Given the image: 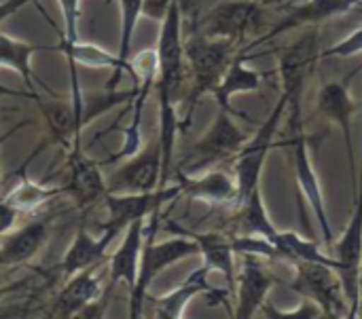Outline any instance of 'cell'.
Returning <instances> with one entry per match:
<instances>
[{"instance_id":"1","label":"cell","mask_w":362,"mask_h":319,"mask_svg":"<svg viewBox=\"0 0 362 319\" xmlns=\"http://www.w3.org/2000/svg\"><path fill=\"white\" fill-rule=\"evenodd\" d=\"M155 49L159 55V70H157V80H155L157 97H159V136L157 138L161 142V152H163V184H168L172 163H174L176 136L182 129L176 102L180 97L185 72H187L182 8L178 0H174L168 17L161 21Z\"/></svg>"},{"instance_id":"2","label":"cell","mask_w":362,"mask_h":319,"mask_svg":"<svg viewBox=\"0 0 362 319\" xmlns=\"http://www.w3.org/2000/svg\"><path fill=\"white\" fill-rule=\"evenodd\" d=\"M282 146L288 148L291 167H293L297 188L318 222L320 239L325 246L331 248L335 241V233L331 227L325 191H322L320 178H318V171L314 167L312 150L308 144V133L303 127V93H295L288 100V133H286V140Z\"/></svg>"},{"instance_id":"3","label":"cell","mask_w":362,"mask_h":319,"mask_svg":"<svg viewBox=\"0 0 362 319\" xmlns=\"http://www.w3.org/2000/svg\"><path fill=\"white\" fill-rule=\"evenodd\" d=\"M159 212H155L148 222H146V235H144V246L140 254V267H138V277L134 288L129 290V318H140L142 315V305L148 296V288L153 282L168 271L170 267L191 258L199 256V246L193 237L174 233L172 239L165 241H155V233L159 227Z\"/></svg>"},{"instance_id":"4","label":"cell","mask_w":362,"mask_h":319,"mask_svg":"<svg viewBox=\"0 0 362 319\" xmlns=\"http://www.w3.org/2000/svg\"><path fill=\"white\" fill-rule=\"evenodd\" d=\"M235 53H238V44L229 40L210 38L206 34H195L191 38H185V59H187V70L191 74V87H189L187 116L182 121V129L191 125V114L197 102L214 93L229 64L233 61Z\"/></svg>"},{"instance_id":"5","label":"cell","mask_w":362,"mask_h":319,"mask_svg":"<svg viewBox=\"0 0 362 319\" xmlns=\"http://www.w3.org/2000/svg\"><path fill=\"white\" fill-rule=\"evenodd\" d=\"M233 116H235V112L218 108L212 125L187 150V155L178 163L176 171L187 174V176H195V174H202L206 169L218 167L221 163H225L229 159H235V155L246 144L248 136L240 129V125L235 123Z\"/></svg>"},{"instance_id":"6","label":"cell","mask_w":362,"mask_h":319,"mask_svg":"<svg viewBox=\"0 0 362 319\" xmlns=\"http://www.w3.org/2000/svg\"><path fill=\"white\" fill-rule=\"evenodd\" d=\"M288 100L291 95L282 91L278 104L272 108L269 116L261 123L257 133L246 140L242 150L235 155L233 163V176L238 182V203H242L246 197H250L257 188H261V176L267 163V157L272 148L276 146V133L280 129V123L284 114L288 112Z\"/></svg>"},{"instance_id":"7","label":"cell","mask_w":362,"mask_h":319,"mask_svg":"<svg viewBox=\"0 0 362 319\" xmlns=\"http://www.w3.org/2000/svg\"><path fill=\"white\" fill-rule=\"evenodd\" d=\"M295 277L288 284L301 299L314 301L325 318H344L350 315V307L344 294L341 279L337 269L325 263H295Z\"/></svg>"},{"instance_id":"8","label":"cell","mask_w":362,"mask_h":319,"mask_svg":"<svg viewBox=\"0 0 362 319\" xmlns=\"http://www.w3.org/2000/svg\"><path fill=\"white\" fill-rule=\"evenodd\" d=\"M331 256L337 265V275L344 286V294L350 307L348 318H356L358 305V277L362 265V184L354 186V212L341 237H335Z\"/></svg>"},{"instance_id":"9","label":"cell","mask_w":362,"mask_h":319,"mask_svg":"<svg viewBox=\"0 0 362 319\" xmlns=\"http://www.w3.org/2000/svg\"><path fill=\"white\" fill-rule=\"evenodd\" d=\"M163 184V152L161 142L155 138L138 152L125 157V161L106 176L108 193H146Z\"/></svg>"},{"instance_id":"10","label":"cell","mask_w":362,"mask_h":319,"mask_svg":"<svg viewBox=\"0 0 362 319\" xmlns=\"http://www.w3.org/2000/svg\"><path fill=\"white\" fill-rule=\"evenodd\" d=\"M263 23L261 2L257 0H221L204 19V34L210 38L229 40L240 44L244 38L255 36Z\"/></svg>"},{"instance_id":"11","label":"cell","mask_w":362,"mask_h":319,"mask_svg":"<svg viewBox=\"0 0 362 319\" xmlns=\"http://www.w3.org/2000/svg\"><path fill=\"white\" fill-rule=\"evenodd\" d=\"M180 195H182V186L178 182L146 193H106L104 205L108 210V220L104 224L123 235V231L134 220L151 218L155 212H161L163 205L178 199Z\"/></svg>"},{"instance_id":"12","label":"cell","mask_w":362,"mask_h":319,"mask_svg":"<svg viewBox=\"0 0 362 319\" xmlns=\"http://www.w3.org/2000/svg\"><path fill=\"white\" fill-rule=\"evenodd\" d=\"M350 80H352V76H348L344 80L325 83L316 95V106H318V112L341 131L344 142H346V155H348V163H350L352 184L356 186L358 167H356L354 131H352V119L356 112V104H354V97L350 91Z\"/></svg>"},{"instance_id":"13","label":"cell","mask_w":362,"mask_h":319,"mask_svg":"<svg viewBox=\"0 0 362 319\" xmlns=\"http://www.w3.org/2000/svg\"><path fill=\"white\" fill-rule=\"evenodd\" d=\"M274 286H276V279L263 267L261 256L244 254L242 256V265L238 269L235 292H233V299H235V305H233L235 318H257L263 311V307L267 305V299H269V292H272Z\"/></svg>"},{"instance_id":"14","label":"cell","mask_w":362,"mask_h":319,"mask_svg":"<svg viewBox=\"0 0 362 319\" xmlns=\"http://www.w3.org/2000/svg\"><path fill=\"white\" fill-rule=\"evenodd\" d=\"M320 57L322 53L318 47V28H305V34L288 44L280 55L278 76L282 83V91H286L288 95L303 93Z\"/></svg>"},{"instance_id":"15","label":"cell","mask_w":362,"mask_h":319,"mask_svg":"<svg viewBox=\"0 0 362 319\" xmlns=\"http://www.w3.org/2000/svg\"><path fill=\"white\" fill-rule=\"evenodd\" d=\"M362 0H303L297 4L291 13H286L263 38H257L252 44H261L265 40H272L280 34L301 30V28H318L331 19H337L352 8H356Z\"/></svg>"},{"instance_id":"16","label":"cell","mask_w":362,"mask_h":319,"mask_svg":"<svg viewBox=\"0 0 362 319\" xmlns=\"http://www.w3.org/2000/svg\"><path fill=\"white\" fill-rule=\"evenodd\" d=\"M199 294H208L210 296V303L214 305H227L229 301V294L225 290H214L210 286V271L206 269V265L197 267L193 273L187 275V279L170 290L168 294L155 299V315L161 319H180L185 318L187 313V307L193 299H197Z\"/></svg>"},{"instance_id":"17","label":"cell","mask_w":362,"mask_h":319,"mask_svg":"<svg viewBox=\"0 0 362 319\" xmlns=\"http://www.w3.org/2000/svg\"><path fill=\"white\" fill-rule=\"evenodd\" d=\"M165 231H170L172 235L174 233H182V235H189L197 241L199 246V256L204 258L202 265H206V269L212 273H218L223 275L225 284H227V290L229 294L233 296L235 292V277H238V267H235V250H233V239H227L223 233H193V231H187L178 224H168Z\"/></svg>"},{"instance_id":"18","label":"cell","mask_w":362,"mask_h":319,"mask_svg":"<svg viewBox=\"0 0 362 319\" xmlns=\"http://www.w3.org/2000/svg\"><path fill=\"white\" fill-rule=\"evenodd\" d=\"M176 182L182 186V195L208 205H238V182L233 174L221 167L206 169L195 176L176 171Z\"/></svg>"},{"instance_id":"19","label":"cell","mask_w":362,"mask_h":319,"mask_svg":"<svg viewBox=\"0 0 362 319\" xmlns=\"http://www.w3.org/2000/svg\"><path fill=\"white\" fill-rule=\"evenodd\" d=\"M64 193H68L81 210H89L98 201H104L108 193L106 176L100 171L98 163L81 155V148L70 152V176Z\"/></svg>"},{"instance_id":"20","label":"cell","mask_w":362,"mask_h":319,"mask_svg":"<svg viewBox=\"0 0 362 319\" xmlns=\"http://www.w3.org/2000/svg\"><path fill=\"white\" fill-rule=\"evenodd\" d=\"M121 233H117L110 227H102L100 235H91L85 227H81L70 243V248L64 254L62 260V273L66 277L78 273V271H87L93 269L98 263H102V258L106 256L110 243L119 237Z\"/></svg>"},{"instance_id":"21","label":"cell","mask_w":362,"mask_h":319,"mask_svg":"<svg viewBox=\"0 0 362 319\" xmlns=\"http://www.w3.org/2000/svg\"><path fill=\"white\" fill-rule=\"evenodd\" d=\"M49 237V224L45 220L28 222L19 229H11L0 237V269L19 267L32 260Z\"/></svg>"},{"instance_id":"22","label":"cell","mask_w":362,"mask_h":319,"mask_svg":"<svg viewBox=\"0 0 362 319\" xmlns=\"http://www.w3.org/2000/svg\"><path fill=\"white\" fill-rule=\"evenodd\" d=\"M248 55H244V51H238L233 61L229 64L223 80L218 83V87L214 89V100H216V106L218 108H225V110H233L231 106V100L235 95H242V93H255L259 91L267 78H272V72H261V70H255L248 66Z\"/></svg>"},{"instance_id":"23","label":"cell","mask_w":362,"mask_h":319,"mask_svg":"<svg viewBox=\"0 0 362 319\" xmlns=\"http://www.w3.org/2000/svg\"><path fill=\"white\" fill-rule=\"evenodd\" d=\"M102 294H104V290H102V284H100L95 271L93 269L78 271L68 277L66 286L53 301L51 315H55V318L81 315L89 305L98 303L102 299Z\"/></svg>"},{"instance_id":"24","label":"cell","mask_w":362,"mask_h":319,"mask_svg":"<svg viewBox=\"0 0 362 319\" xmlns=\"http://www.w3.org/2000/svg\"><path fill=\"white\" fill-rule=\"evenodd\" d=\"M146 222L148 218L134 220L125 231L119 248L110 256V282L112 284H123L127 290L134 288L136 277H138V267H140V254L144 246V235H146Z\"/></svg>"},{"instance_id":"25","label":"cell","mask_w":362,"mask_h":319,"mask_svg":"<svg viewBox=\"0 0 362 319\" xmlns=\"http://www.w3.org/2000/svg\"><path fill=\"white\" fill-rule=\"evenodd\" d=\"M238 227L242 235H255V237H265V239H274L276 233L280 231L272 216L269 210L263 201V193L261 188H257L250 197H246L242 203H238Z\"/></svg>"},{"instance_id":"26","label":"cell","mask_w":362,"mask_h":319,"mask_svg":"<svg viewBox=\"0 0 362 319\" xmlns=\"http://www.w3.org/2000/svg\"><path fill=\"white\" fill-rule=\"evenodd\" d=\"M272 243L282 252L286 265H295V263H325L337 269L335 260L331 254H325L318 246V241L314 239H305L295 231H278L276 237L272 239Z\"/></svg>"},{"instance_id":"27","label":"cell","mask_w":362,"mask_h":319,"mask_svg":"<svg viewBox=\"0 0 362 319\" xmlns=\"http://www.w3.org/2000/svg\"><path fill=\"white\" fill-rule=\"evenodd\" d=\"M59 193H64V188L49 186V184H40V182H34V180H30V178L23 176L19 180V184H15L6 193V197L2 201L8 207H13L17 214H30V212H36L42 205H47Z\"/></svg>"},{"instance_id":"28","label":"cell","mask_w":362,"mask_h":319,"mask_svg":"<svg viewBox=\"0 0 362 319\" xmlns=\"http://www.w3.org/2000/svg\"><path fill=\"white\" fill-rule=\"evenodd\" d=\"M42 49H47V47H38L28 40H19V38H13V36L0 32V68H8V70L17 72L23 78L25 87L32 89V83H34L32 57L36 51H42Z\"/></svg>"},{"instance_id":"29","label":"cell","mask_w":362,"mask_h":319,"mask_svg":"<svg viewBox=\"0 0 362 319\" xmlns=\"http://www.w3.org/2000/svg\"><path fill=\"white\" fill-rule=\"evenodd\" d=\"M142 2L144 0H119V15H121V30H119V49L117 57L123 68V72H132L129 59H132V44H134V32L138 25V19L142 17Z\"/></svg>"},{"instance_id":"30","label":"cell","mask_w":362,"mask_h":319,"mask_svg":"<svg viewBox=\"0 0 362 319\" xmlns=\"http://www.w3.org/2000/svg\"><path fill=\"white\" fill-rule=\"evenodd\" d=\"M358 53H362V25L352 30L348 36H344L335 44H331L322 53V57H352V55H358Z\"/></svg>"},{"instance_id":"31","label":"cell","mask_w":362,"mask_h":319,"mask_svg":"<svg viewBox=\"0 0 362 319\" xmlns=\"http://www.w3.org/2000/svg\"><path fill=\"white\" fill-rule=\"evenodd\" d=\"M172 4H174V0H144L142 2V17L161 23L168 17Z\"/></svg>"},{"instance_id":"32","label":"cell","mask_w":362,"mask_h":319,"mask_svg":"<svg viewBox=\"0 0 362 319\" xmlns=\"http://www.w3.org/2000/svg\"><path fill=\"white\" fill-rule=\"evenodd\" d=\"M30 0H2L0 2V23L4 19H8L11 15H15L17 11H21Z\"/></svg>"},{"instance_id":"33","label":"cell","mask_w":362,"mask_h":319,"mask_svg":"<svg viewBox=\"0 0 362 319\" xmlns=\"http://www.w3.org/2000/svg\"><path fill=\"white\" fill-rule=\"evenodd\" d=\"M356 318H362V265L361 277H358V305H356Z\"/></svg>"},{"instance_id":"34","label":"cell","mask_w":362,"mask_h":319,"mask_svg":"<svg viewBox=\"0 0 362 319\" xmlns=\"http://www.w3.org/2000/svg\"><path fill=\"white\" fill-rule=\"evenodd\" d=\"M356 184H362V167H361V171H358V180H356Z\"/></svg>"},{"instance_id":"35","label":"cell","mask_w":362,"mask_h":319,"mask_svg":"<svg viewBox=\"0 0 362 319\" xmlns=\"http://www.w3.org/2000/svg\"><path fill=\"white\" fill-rule=\"evenodd\" d=\"M257 2H261V4H263V2H267V0H257Z\"/></svg>"},{"instance_id":"36","label":"cell","mask_w":362,"mask_h":319,"mask_svg":"<svg viewBox=\"0 0 362 319\" xmlns=\"http://www.w3.org/2000/svg\"><path fill=\"white\" fill-rule=\"evenodd\" d=\"M0 180H2V169H0Z\"/></svg>"}]
</instances>
